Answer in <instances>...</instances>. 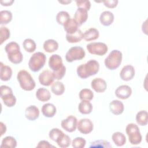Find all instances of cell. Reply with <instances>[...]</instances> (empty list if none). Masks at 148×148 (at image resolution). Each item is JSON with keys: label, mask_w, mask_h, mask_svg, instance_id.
<instances>
[{"label": "cell", "mask_w": 148, "mask_h": 148, "mask_svg": "<svg viewBox=\"0 0 148 148\" xmlns=\"http://www.w3.org/2000/svg\"><path fill=\"white\" fill-rule=\"evenodd\" d=\"M99 33L97 29L94 28H90L86 31L83 35V39L86 41H91L95 40L99 38Z\"/></svg>", "instance_id": "21"}, {"label": "cell", "mask_w": 148, "mask_h": 148, "mask_svg": "<svg viewBox=\"0 0 148 148\" xmlns=\"http://www.w3.org/2000/svg\"><path fill=\"white\" fill-rule=\"evenodd\" d=\"M39 81L40 83L45 86L51 85L54 81V76L53 72L49 70H45L42 71L39 75Z\"/></svg>", "instance_id": "10"}, {"label": "cell", "mask_w": 148, "mask_h": 148, "mask_svg": "<svg viewBox=\"0 0 148 148\" xmlns=\"http://www.w3.org/2000/svg\"><path fill=\"white\" fill-rule=\"evenodd\" d=\"M90 147H102V148H110L112 145L108 141L105 140H97L90 143Z\"/></svg>", "instance_id": "39"}, {"label": "cell", "mask_w": 148, "mask_h": 148, "mask_svg": "<svg viewBox=\"0 0 148 148\" xmlns=\"http://www.w3.org/2000/svg\"><path fill=\"white\" fill-rule=\"evenodd\" d=\"M86 53L83 48L80 46H74L70 48L66 52L65 59L67 62H72L73 61L83 59Z\"/></svg>", "instance_id": "6"}, {"label": "cell", "mask_w": 148, "mask_h": 148, "mask_svg": "<svg viewBox=\"0 0 148 148\" xmlns=\"http://www.w3.org/2000/svg\"><path fill=\"white\" fill-rule=\"evenodd\" d=\"M99 69V64L95 60H90L86 64H81L77 68V74L82 79H86L97 74Z\"/></svg>", "instance_id": "1"}, {"label": "cell", "mask_w": 148, "mask_h": 148, "mask_svg": "<svg viewBox=\"0 0 148 148\" xmlns=\"http://www.w3.org/2000/svg\"><path fill=\"white\" fill-rule=\"evenodd\" d=\"M91 86L95 91L97 92H103L107 88V84L103 79L97 77L91 81Z\"/></svg>", "instance_id": "15"}, {"label": "cell", "mask_w": 148, "mask_h": 148, "mask_svg": "<svg viewBox=\"0 0 148 148\" xmlns=\"http://www.w3.org/2000/svg\"><path fill=\"white\" fill-rule=\"evenodd\" d=\"M46 60L45 54L42 52H36L30 57L28 62L29 69L34 72L40 71L45 65Z\"/></svg>", "instance_id": "4"}, {"label": "cell", "mask_w": 148, "mask_h": 148, "mask_svg": "<svg viewBox=\"0 0 148 148\" xmlns=\"http://www.w3.org/2000/svg\"><path fill=\"white\" fill-rule=\"evenodd\" d=\"M17 146V141L15 138L11 136L5 137L2 140L1 147H11L14 148Z\"/></svg>", "instance_id": "31"}, {"label": "cell", "mask_w": 148, "mask_h": 148, "mask_svg": "<svg viewBox=\"0 0 148 148\" xmlns=\"http://www.w3.org/2000/svg\"><path fill=\"white\" fill-rule=\"evenodd\" d=\"M132 94V89L128 85H121L119 86L116 91V96L121 99H126L128 98Z\"/></svg>", "instance_id": "12"}, {"label": "cell", "mask_w": 148, "mask_h": 148, "mask_svg": "<svg viewBox=\"0 0 148 148\" xmlns=\"http://www.w3.org/2000/svg\"><path fill=\"white\" fill-rule=\"evenodd\" d=\"M10 36V30L6 27H1L0 28V42L2 45Z\"/></svg>", "instance_id": "41"}, {"label": "cell", "mask_w": 148, "mask_h": 148, "mask_svg": "<svg viewBox=\"0 0 148 148\" xmlns=\"http://www.w3.org/2000/svg\"><path fill=\"white\" fill-rule=\"evenodd\" d=\"M0 125H1V135L2 136L6 131V127L5 124H4L2 122L0 123Z\"/></svg>", "instance_id": "49"}, {"label": "cell", "mask_w": 148, "mask_h": 148, "mask_svg": "<svg viewBox=\"0 0 148 148\" xmlns=\"http://www.w3.org/2000/svg\"><path fill=\"white\" fill-rule=\"evenodd\" d=\"M86 47L90 53L97 56L105 55L108 50L107 45L102 42H92L88 43Z\"/></svg>", "instance_id": "7"}, {"label": "cell", "mask_w": 148, "mask_h": 148, "mask_svg": "<svg viewBox=\"0 0 148 148\" xmlns=\"http://www.w3.org/2000/svg\"><path fill=\"white\" fill-rule=\"evenodd\" d=\"M125 132L131 144L136 145L141 142L142 137L139 128L136 124H128L125 128Z\"/></svg>", "instance_id": "5"}, {"label": "cell", "mask_w": 148, "mask_h": 148, "mask_svg": "<svg viewBox=\"0 0 148 148\" xmlns=\"http://www.w3.org/2000/svg\"><path fill=\"white\" fill-rule=\"evenodd\" d=\"M36 97L40 101L46 102L50 99L51 94L47 89L42 87L36 90Z\"/></svg>", "instance_id": "22"}, {"label": "cell", "mask_w": 148, "mask_h": 148, "mask_svg": "<svg viewBox=\"0 0 148 148\" xmlns=\"http://www.w3.org/2000/svg\"><path fill=\"white\" fill-rule=\"evenodd\" d=\"M71 17L69 14L66 11H60L56 16V20L57 23L62 25H64L69 20Z\"/></svg>", "instance_id": "30"}, {"label": "cell", "mask_w": 148, "mask_h": 148, "mask_svg": "<svg viewBox=\"0 0 148 148\" xmlns=\"http://www.w3.org/2000/svg\"><path fill=\"white\" fill-rule=\"evenodd\" d=\"M99 21L103 25L109 26L114 21V15L110 11H103L99 16Z\"/></svg>", "instance_id": "18"}, {"label": "cell", "mask_w": 148, "mask_h": 148, "mask_svg": "<svg viewBox=\"0 0 148 148\" xmlns=\"http://www.w3.org/2000/svg\"><path fill=\"white\" fill-rule=\"evenodd\" d=\"M1 3L2 6H10L12 5V4L14 2L13 0H6V1H1Z\"/></svg>", "instance_id": "48"}, {"label": "cell", "mask_w": 148, "mask_h": 148, "mask_svg": "<svg viewBox=\"0 0 148 148\" xmlns=\"http://www.w3.org/2000/svg\"><path fill=\"white\" fill-rule=\"evenodd\" d=\"M5 50L7 54H12L15 52L20 51V48L18 44L15 42H10L6 45Z\"/></svg>", "instance_id": "37"}, {"label": "cell", "mask_w": 148, "mask_h": 148, "mask_svg": "<svg viewBox=\"0 0 148 148\" xmlns=\"http://www.w3.org/2000/svg\"><path fill=\"white\" fill-rule=\"evenodd\" d=\"M42 114L46 117H53L56 113L57 109L56 106L50 103L44 104L41 109Z\"/></svg>", "instance_id": "20"}, {"label": "cell", "mask_w": 148, "mask_h": 148, "mask_svg": "<svg viewBox=\"0 0 148 148\" xmlns=\"http://www.w3.org/2000/svg\"><path fill=\"white\" fill-rule=\"evenodd\" d=\"M122 58L123 54L120 51L118 50H113L111 51L108 57L105 59V65L110 70L116 69L121 64Z\"/></svg>", "instance_id": "3"}, {"label": "cell", "mask_w": 148, "mask_h": 148, "mask_svg": "<svg viewBox=\"0 0 148 148\" xmlns=\"http://www.w3.org/2000/svg\"><path fill=\"white\" fill-rule=\"evenodd\" d=\"M79 97L82 101L87 100L90 101L94 97V93L90 89L83 88L79 92Z\"/></svg>", "instance_id": "35"}, {"label": "cell", "mask_w": 148, "mask_h": 148, "mask_svg": "<svg viewBox=\"0 0 148 148\" xmlns=\"http://www.w3.org/2000/svg\"><path fill=\"white\" fill-rule=\"evenodd\" d=\"M86 144V140L82 137L75 138L72 142V146L74 148H83Z\"/></svg>", "instance_id": "42"}, {"label": "cell", "mask_w": 148, "mask_h": 148, "mask_svg": "<svg viewBox=\"0 0 148 148\" xmlns=\"http://www.w3.org/2000/svg\"><path fill=\"white\" fill-rule=\"evenodd\" d=\"M73 18L78 24V26L82 25L88 18L87 10L84 8H78L75 12Z\"/></svg>", "instance_id": "14"}, {"label": "cell", "mask_w": 148, "mask_h": 148, "mask_svg": "<svg viewBox=\"0 0 148 148\" xmlns=\"http://www.w3.org/2000/svg\"><path fill=\"white\" fill-rule=\"evenodd\" d=\"M109 107L110 112L115 115H119L121 114L124 109V106L123 102L117 99L113 100L111 102H110Z\"/></svg>", "instance_id": "16"}, {"label": "cell", "mask_w": 148, "mask_h": 148, "mask_svg": "<svg viewBox=\"0 0 148 148\" xmlns=\"http://www.w3.org/2000/svg\"><path fill=\"white\" fill-rule=\"evenodd\" d=\"M39 116V110L38 108L35 105H31L26 108L25 110V117L31 121L37 119Z\"/></svg>", "instance_id": "17"}, {"label": "cell", "mask_w": 148, "mask_h": 148, "mask_svg": "<svg viewBox=\"0 0 148 148\" xmlns=\"http://www.w3.org/2000/svg\"><path fill=\"white\" fill-rule=\"evenodd\" d=\"M112 139L114 144L117 146H122L126 143L125 136L120 132H114L112 136Z\"/></svg>", "instance_id": "26"}, {"label": "cell", "mask_w": 148, "mask_h": 148, "mask_svg": "<svg viewBox=\"0 0 148 148\" xmlns=\"http://www.w3.org/2000/svg\"><path fill=\"white\" fill-rule=\"evenodd\" d=\"M58 2L60 3H62V4H67V3H69L71 2L72 1H59Z\"/></svg>", "instance_id": "50"}, {"label": "cell", "mask_w": 148, "mask_h": 148, "mask_svg": "<svg viewBox=\"0 0 148 148\" xmlns=\"http://www.w3.org/2000/svg\"><path fill=\"white\" fill-rule=\"evenodd\" d=\"M0 89H1V97L7 95L10 93H13V91L12 88L8 86L2 85L0 87Z\"/></svg>", "instance_id": "45"}, {"label": "cell", "mask_w": 148, "mask_h": 148, "mask_svg": "<svg viewBox=\"0 0 148 148\" xmlns=\"http://www.w3.org/2000/svg\"><path fill=\"white\" fill-rule=\"evenodd\" d=\"M104 5L109 8H115L119 1L117 0H105L102 1Z\"/></svg>", "instance_id": "46"}, {"label": "cell", "mask_w": 148, "mask_h": 148, "mask_svg": "<svg viewBox=\"0 0 148 148\" xmlns=\"http://www.w3.org/2000/svg\"><path fill=\"white\" fill-rule=\"evenodd\" d=\"M36 147H45V148H49V147H54V146L50 144L48 141L46 140H40L39 142Z\"/></svg>", "instance_id": "47"}, {"label": "cell", "mask_w": 148, "mask_h": 148, "mask_svg": "<svg viewBox=\"0 0 148 148\" xmlns=\"http://www.w3.org/2000/svg\"><path fill=\"white\" fill-rule=\"evenodd\" d=\"M135 71L134 67L131 65H127L121 69L120 72V78L124 81H129L133 79Z\"/></svg>", "instance_id": "11"}, {"label": "cell", "mask_w": 148, "mask_h": 148, "mask_svg": "<svg viewBox=\"0 0 148 148\" xmlns=\"http://www.w3.org/2000/svg\"><path fill=\"white\" fill-rule=\"evenodd\" d=\"M8 58L11 62L15 64H17L21 62L23 59V56L21 52L20 51L12 54H8Z\"/></svg>", "instance_id": "38"}, {"label": "cell", "mask_w": 148, "mask_h": 148, "mask_svg": "<svg viewBox=\"0 0 148 148\" xmlns=\"http://www.w3.org/2000/svg\"><path fill=\"white\" fill-rule=\"evenodd\" d=\"M12 19V13L10 11L5 10L0 12V24L1 25L7 24Z\"/></svg>", "instance_id": "32"}, {"label": "cell", "mask_w": 148, "mask_h": 148, "mask_svg": "<svg viewBox=\"0 0 148 148\" xmlns=\"http://www.w3.org/2000/svg\"><path fill=\"white\" fill-rule=\"evenodd\" d=\"M23 46L25 50L28 53L34 52L36 47V45L35 41L32 39L29 38L25 39L24 40L23 43Z\"/></svg>", "instance_id": "33"}, {"label": "cell", "mask_w": 148, "mask_h": 148, "mask_svg": "<svg viewBox=\"0 0 148 148\" xmlns=\"http://www.w3.org/2000/svg\"><path fill=\"white\" fill-rule=\"evenodd\" d=\"M56 142L57 143L59 147L61 148H66L70 146L71 143V140L68 135L64 133Z\"/></svg>", "instance_id": "36"}, {"label": "cell", "mask_w": 148, "mask_h": 148, "mask_svg": "<svg viewBox=\"0 0 148 148\" xmlns=\"http://www.w3.org/2000/svg\"><path fill=\"white\" fill-rule=\"evenodd\" d=\"M0 69V77L2 81H8L10 79L12 75V68L8 65H4L2 62H1Z\"/></svg>", "instance_id": "19"}, {"label": "cell", "mask_w": 148, "mask_h": 148, "mask_svg": "<svg viewBox=\"0 0 148 148\" xmlns=\"http://www.w3.org/2000/svg\"><path fill=\"white\" fill-rule=\"evenodd\" d=\"M64 132L58 128H54L51 129L49 133V138L53 141L57 142V140L62 136Z\"/></svg>", "instance_id": "40"}, {"label": "cell", "mask_w": 148, "mask_h": 148, "mask_svg": "<svg viewBox=\"0 0 148 148\" xmlns=\"http://www.w3.org/2000/svg\"><path fill=\"white\" fill-rule=\"evenodd\" d=\"M51 90L54 94L56 95H61L63 94L65 91V86L62 82L56 81L52 83Z\"/></svg>", "instance_id": "29"}, {"label": "cell", "mask_w": 148, "mask_h": 148, "mask_svg": "<svg viewBox=\"0 0 148 148\" xmlns=\"http://www.w3.org/2000/svg\"><path fill=\"white\" fill-rule=\"evenodd\" d=\"M65 72H66V68L64 65H63L58 71L53 72L54 78L57 80H61L64 76Z\"/></svg>", "instance_id": "43"}, {"label": "cell", "mask_w": 148, "mask_h": 148, "mask_svg": "<svg viewBox=\"0 0 148 148\" xmlns=\"http://www.w3.org/2000/svg\"><path fill=\"white\" fill-rule=\"evenodd\" d=\"M136 121L138 124L145 126L148 123V114L146 110H140L136 115Z\"/></svg>", "instance_id": "28"}, {"label": "cell", "mask_w": 148, "mask_h": 148, "mask_svg": "<svg viewBox=\"0 0 148 148\" xmlns=\"http://www.w3.org/2000/svg\"><path fill=\"white\" fill-rule=\"evenodd\" d=\"M17 80L22 89L25 91H31L35 87V82L31 74L25 70H21L17 73Z\"/></svg>", "instance_id": "2"}, {"label": "cell", "mask_w": 148, "mask_h": 148, "mask_svg": "<svg viewBox=\"0 0 148 148\" xmlns=\"http://www.w3.org/2000/svg\"><path fill=\"white\" fill-rule=\"evenodd\" d=\"M64 29L66 31V34H72L78 29V24L74 20L71 18L64 25Z\"/></svg>", "instance_id": "27"}, {"label": "cell", "mask_w": 148, "mask_h": 148, "mask_svg": "<svg viewBox=\"0 0 148 148\" xmlns=\"http://www.w3.org/2000/svg\"><path fill=\"white\" fill-rule=\"evenodd\" d=\"M62 59L58 54L51 55L49 60V66L53 71H57L63 66Z\"/></svg>", "instance_id": "13"}, {"label": "cell", "mask_w": 148, "mask_h": 148, "mask_svg": "<svg viewBox=\"0 0 148 148\" xmlns=\"http://www.w3.org/2000/svg\"><path fill=\"white\" fill-rule=\"evenodd\" d=\"M1 97L4 104L8 107H12L16 103V98L13 93H10Z\"/></svg>", "instance_id": "34"}, {"label": "cell", "mask_w": 148, "mask_h": 148, "mask_svg": "<svg viewBox=\"0 0 148 148\" xmlns=\"http://www.w3.org/2000/svg\"><path fill=\"white\" fill-rule=\"evenodd\" d=\"M77 120L76 117L72 115L68 116L65 119L61 121V125L62 128L66 131L72 132L76 129Z\"/></svg>", "instance_id": "8"}, {"label": "cell", "mask_w": 148, "mask_h": 148, "mask_svg": "<svg viewBox=\"0 0 148 148\" xmlns=\"http://www.w3.org/2000/svg\"><path fill=\"white\" fill-rule=\"evenodd\" d=\"M78 131L83 134H88L90 133L94 128L92 122L88 119H80L77 124Z\"/></svg>", "instance_id": "9"}, {"label": "cell", "mask_w": 148, "mask_h": 148, "mask_svg": "<svg viewBox=\"0 0 148 148\" xmlns=\"http://www.w3.org/2000/svg\"><path fill=\"white\" fill-rule=\"evenodd\" d=\"M76 5L78 8H82L86 9L87 11L91 8V3L88 0H77L76 1Z\"/></svg>", "instance_id": "44"}, {"label": "cell", "mask_w": 148, "mask_h": 148, "mask_svg": "<svg viewBox=\"0 0 148 148\" xmlns=\"http://www.w3.org/2000/svg\"><path fill=\"white\" fill-rule=\"evenodd\" d=\"M79 111L83 114H90L92 110V105L89 101L83 100L78 106Z\"/></svg>", "instance_id": "23"}, {"label": "cell", "mask_w": 148, "mask_h": 148, "mask_svg": "<svg viewBox=\"0 0 148 148\" xmlns=\"http://www.w3.org/2000/svg\"><path fill=\"white\" fill-rule=\"evenodd\" d=\"M83 34L82 31L78 29L75 32L72 34H66V39L69 43H77L83 39Z\"/></svg>", "instance_id": "24"}, {"label": "cell", "mask_w": 148, "mask_h": 148, "mask_svg": "<svg viewBox=\"0 0 148 148\" xmlns=\"http://www.w3.org/2000/svg\"><path fill=\"white\" fill-rule=\"evenodd\" d=\"M58 48V42L54 39H47L43 43V49L47 53H53Z\"/></svg>", "instance_id": "25"}]
</instances>
